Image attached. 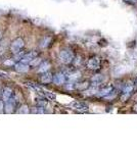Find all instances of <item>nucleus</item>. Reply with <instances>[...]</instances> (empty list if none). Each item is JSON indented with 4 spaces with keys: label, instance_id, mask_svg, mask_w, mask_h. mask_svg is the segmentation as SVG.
Segmentation results:
<instances>
[{
    "label": "nucleus",
    "instance_id": "1",
    "mask_svg": "<svg viewBox=\"0 0 137 153\" xmlns=\"http://www.w3.org/2000/svg\"><path fill=\"white\" fill-rule=\"evenodd\" d=\"M59 60L64 65H70L74 60V53L70 49H64L59 52Z\"/></svg>",
    "mask_w": 137,
    "mask_h": 153
},
{
    "label": "nucleus",
    "instance_id": "2",
    "mask_svg": "<svg viewBox=\"0 0 137 153\" xmlns=\"http://www.w3.org/2000/svg\"><path fill=\"white\" fill-rule=\"evenodd\" d=\"M25 46V41L22 38H16L14 39L13 41L11 42V45H10V50L11 52L13 54H16L17 52L23 49V47Z\"/></svg>",
    "mask_w": 137,
    "mask_h": 153
},
{
    "label": "nucleus",
    "instance_id": "3",
    "mask_svg": "<svg viewBox=\"0 0 137 153\" xmlns=\"http://www.w3.org/2000/svg\"><path fill=\"white\" fill-rule=\"evenodd\" d=\"M100 65H101L100 59L98 57H96V56H93V57L88 59V61H87V68L91 71L99 70V68H100Z\"/></svg>",
    "mask_w": 137,
    "mask_h": 153
},
{
    "label": "nucleus",
    "instance_id": "4",
    "mask_svg": "<svg viewBox=\"0 0 137 153\" xmlns=\"http://www.w3.org/2000/svg\"><path fill=\"white\" fill-rule=\"evenodd\" d=\"M70 107L73 108L74 110H77L79 112H85L89 109L88 105L84 102H81V101H74L70 104Z\"/></svg>",
    "mask_w": 137,
    "mask_h": 153
},
{
    "label": "nucleus",
    "instance_id": "5",
    "mask_svg": "<svg viewBox=\"0 0 137 153\" xmlns=\"http://www.w3.org/2000/svg\"><path fill=\"white\" fill-rule=\"evenodd\" d=\"M67 81H68V79H67L64 73H57L53 76V82L56 85H64Z\"/></svg>",
    "mask_w": 137,
    "mask_h": 153
},
{
    "label": "nucleus",
    "instance_id": "6",
    "mask_svg": "<svg viewBox=\"0 0 137 153\" xmlns=\"http://www.w3.org/2000/svg\"><path fill=\"white\" fill-rule=\"evenodd\" d=\"M113 92H114V87H113V86H106V87L99 89L96 95L99 96V97L106 98V96H109L111 93H113Z\"/></svg>",
    "mask_w": 137,
    "mask_h": 153
},
{
    "label": "nucleus",
    "instance_id": "7",
    "mask_svg": "<svg viewBox=\"0 0 137 153\" xmlns=\"http://www.w3.org/2000/svg\"><path fill=\"white\" fill-rule=\"evenodd\" d=\"M5 112L6 113H12L14 111V108H16V99L14 98H9L8 100L5 102Z\"/></svg>",
    "mask_w": 137,
    "mask_h": 153
},
{
    "label": "nucleus",
    "instance_id": "8",
    "mask_svg": "<svg viewBox=\"0 0 137 153\" xmlns=\"http://www.w3.org/2000/svg\"><path fill=\"white\" fill-rule=\"evenodd\" d=\"M14 68H16V71L17 73H27L30 68V65L29 63H25L23 61H19L14 65Z\"/></svg>",
    "mask_w": 137,
    "mask_h": 153
},
{
    "label": "nucleus",
    "instance_id": "9",
    "mask_svg": "<svg viewBox=\"0 0 137 153\" xmlns=\"http://www.w3.org/2000/svg\"><path fill=\"white\" fill-rule=\"evenodd\" d=\"M12 96V90L8 87H4L1 90V98L3 100V102H6L9 98H11Z\"/></svg>",
    "mask_w": 137,
    "mask_h": 153
},
{
    "label": "nucleus",
    "instance_id": "10",
    "mask_svg": "<svg viewBox=\"0 0 137 153\" xmlns=\"http://www.w3.org/2000/svg\"><path fill=\"white\" fill-rule=\"evenodd\" d=\"M35 57H37V52L36 51H31V52L25 54L23 58L21 59V61H23L25 63H30Z\"/></svg>",
    "mask_w": 137,
    "mask_h": 153
},
{
    "label": "nucleus",
    "instance_id": "11",
    "mask_svg": "<svg viewBox=\"0 0 137 153\" xmlns=\"http://www.w3.org/2000/svg\"><path fill=\"white\" fill-rule=\"evenodd\" d=\"M104 81V76L103 75H94L91 78V82L93 86H99L100 84H103Z\"/></svg>",
    "mask_w": 137,
    "mask_h": 153
},
{
    "label": "nucleus",
    "instance_id": "12",
    "mask_svg": "<svg viewBox=\"0 0 137 153\" xmlns=\"http://www.w3.org/2000/svg\"><path fill=\"white\" fill-rule=\"evenodd\" d=\"M53 81V76H52L51 73L49 71H46V73H43V75L41 76V82L43 84H49Z\"/></svg>",
    "mask_w": 137,
    "mask_h": 153
},
{
    "label": "nucleus",
    "instance_id": "13",
    "mask_svg": "<svg viewBox=\"0 0 137 153\" xmlns=\"http://www.w3.org/2000/svg\"><path fill=\"white\" fill-rule=\"evenodd\" d=\"M89 88V83L88 82H76L74 83V89L81 91H85Z\"/></svg>",
    "mask_w": 137,
    "mask_h": 153
},
{
    "label": "nucleus",
    "instance_id": "14",
    "mask_svg": "<svg viewBox=\"0 0 137 153\" xmlns=\"http://www.w3.org/2000/svg\"><path fill=\"white\" fill-rule=\"evenodd\" d=\"M134 89H135V85L132 83H127L125 84V86L123 87L122 89V92L123 93H128V94H132L134 91Z\"/></svg>",
    "mask_w": 137,
    "mask_h": 153
},
{
    "label": "nucleus",
    "instance_id": "15",
    "mask_svg": "<svg viewBox=\"0 0 137 153\" xmlns=\"http://www.w3.org/2000/svg\"><path fill=\"white\" fill-rule=\"evenodd\" d=\"M49 68H50V63L48 62V61H44V62H42L40 65H39V73H46V71H49Z\"/></svg>",
    "mask_w": 137,
    "mask_h": 153
},
{
    "label": "nucleus",
    "instance_id": "16",
    "mask_svg": "<svg viewBox=\"0 0 137 153\" xmlns=\"http://www.w3.org/2000/svg\"><path fill=\"white\" fill-rule=\"evenodd\" d=\"M39 93H41L42 96H43L44 98H46V99H48V100H55L56 99V96L54 95V94H52V93H49V92H47V91H39Z\"/></svg>",
    "mask_w": 137,
    "mask_h": 153
},
{
    "label": "nucleus",
    "instance_id": "17",
    "mask_svg": "<svg viewBox=\"0 0 137 153\" xmlns=\"http://www.w3.org/2000/svg\"><path fill=\"white\" fill-rule=\"evenodd\" d=\"M41 63H42V59L40 57H35L33 60L29 63V65L31 66H33V68H35V66H39Z\"/></svg>",
    "mask_w": 137,
    "mask_h": 153
},
{
    "label": "nucleus",
    "instance_id": "18",
    "mask_svg": "<svg viewBox=\"0 0 137 153\" xmlns=\"http://www.w3.org/2000/svg\"><path fill=\"white\" fill-rule=\"evenodd\" d=\"M26 85H27V86H29L30 88H32V89H33V90L37 91V92H39V91H41V88L39 87L38 85H36V84H35V83L31 82V81H28V82H26Z\"/></svg>",
    "mask_w": 137,
    "mask_h": 153
},
{
    "label": "nucleus",
    "instance_id": "19",
    "mask_svg": "<svg viewBox=\"0 0 137 153\" xmlns=\"http://www.w3.org/2000/svg\"><path fill=\"white\" fill-rule=\"evenodd\" d=\"M32 113H45V108L43 107V106H36V107H34L33 109H32Z\"/></svg>",
    "mask_w": 137,
    "mask_h": 153
},
{
    "label": "nucleus",
    "instance_id": "20",
    "mask_svg": "<svg viewBox=\"0 0 137 153\" xmlns=\"http://www.w3.org/2000/svg\"><path fill=\"white\" fill-rule=\"evenodd\" d=\"M29 112H30V109L27 105H22L21 108L19 109V111H17V113H21V114H28Z\"/></svg>",
    "mask_w": 137,
    "mask_h": 153
},
{
    "label": "nucleus",
    "instance_id": "21",
    "mask_svg": "<svg viewBox=\"0 0 137 153\" xmlns=\"http://www.w3.org/2000/svg\"><path fill=\"white\" fill-rule=\"evenodd\" d=\"M36 103L38 104L39 106H46L47 105V101H46V98H41V99H36Z\"/></svg>",
    "mask_w": 137,
    "mask_h": 153
},
{
    "label": "nucleus",
    "instance_id": "22",
    "mask_svg": "<svg viewBox=\"0 0 137 153\" xmlns=\"http://www.w3.org/2000/svg\"><path fill=\"white\" fill-rule=\"evenodd\" d=\"M51 41V39L49 38V37H46L44 40H42L41 42V47H47V46L49 45V42Z\"/></svg>",
    "mask_w": 137,
    "mask_h": 153
},
{
    "label": "nucleus",
    "instance_id": "23",
    "mask_svg": "<svg viewBox=\"0 0 137 153\" xmlns=\"http://www.w3.org/2000/svg\"><path fill=\"white\" fill-rule=\"evenodd\" d=\"M132 110H133V112H137V103L133 105V107H132Z\"/></svg>",
    "mask_w": 137,
    "mask_h": 153
},
{
    "label": "nucleus",
    "instance_id": "24",
    "mask_svg": "<svg viewBox=\"0 0 137 153\" xmlns=\"http://www.w3.org/2000/svg\"><path fill=\"white\" fill-rule=\"evenodd\" d=\"M2 36H3V34H2V32L0 31V40H1V39H2Z\"/></svg>",
    "mask_w": 137,
    "mask_h": 153
},
{
    "label": "nucleus",
    "instance_id": "25",
    "mask_svg": "<svg viewBox=\"0 0 137 153\" xmlns=\"http://www.w3.org/2000/svg\"><path fill=\"white\" fill-rule=\"evenodd\" d=\"M125 1H126V2H133L134 0H125Z\"/></svg>",
    "mask_w": 137,
    "mask_h": 153
}]
</instances>
